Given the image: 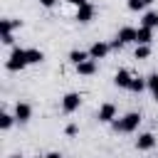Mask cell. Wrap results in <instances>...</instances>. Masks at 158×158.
<instances>
[{
  "label": "cell",
  "instance_id": "6da1fadb",
  "mask_svg": "<svg viewBox=\"0 0 158 158\" xmlns=\"http://www.w3.org/2000/svg\"><path fill=\"white\" fill-rule=\"evenodd\" d=\"M138 123H141V114H138V111H131V114H126L123 118H116V121H114V128L121 131V133H131V131L138 128Z\"/></svg>",
  "mask_w": 158,
  "mask_h": 158
},
{
  "label": "cell",
  "instance_id": "7a4b0ae2",
  "mask_svg": "<svg viewBox=\"0 0 158 158\" xmlns=\"http://www.w3.org/2000/svg\"><path fill=\"white\" fill-rule=\"evenodd\" d=\"M30 62H27V49H22V47H12V52H10V59H7V69L10 72H20V69H25Z\"/></svg>",
  "mask_w": 158,
  "mask_h": 158
},
{
  "label": "cell",
  "instance_id": "3957f363",
  "mask_svg": "<svg viewBox=\"0 0 158 158\" xmlns=\"http://www.w3.org/2000/svg\"><path fill=\"white\" fill-rule=\"evenodd\" d=\"M79 106H81V96H79L77 91L64 94V99H62V111H64V114H74Z\"/></svg>",
  "mask_w": 158,
  "mask_h": 158
},
{
  "label": "cell",
  "instance_id": "277c9868",
  "mask_svg": "<svg viewBox=\"0 0 158 158\" xmlns=\"http://www.w3.org/2000/svg\"><path fill=\"white\" fill-rule=\"evenodd\" d=\"M96 118H99L101 123H114V121H116V106H114V104H109V101H106V104H101V106H99Z\"/></svg>",
  "mask_w": 158,
  "mask_h": 158
},
{
  "label": "cell",
  "instance_id": "5b68a950",
  "mask_svg": "<svg viewBox=\"0 0 158 158\" xmlns=\"http://www.w3.org/2000/svg\"><path fill=\"white\" fill-rule=\"evenodd\" d=\"M94 12H96V10H94V5H91V2H84L81 7H77V15H74V20H77V22H81V25H84V22H91Z\"/></svg>",
  "mask_w": 158,
  "mask_h": 158
},
{
  "label": "cell",
  "instance_id": "8992f818",
  "mask_svg": "<svg viewBox=\"0 0 158 158\" xmlns=\"http://www.w3.org/2000/svg\"><path fill=\"white\" fill-rule=\"evenodd\" d=\"M15 118H17L20 123H27V121L32 118V106L25 104V101H17V106H15Z\"/></svg>",
  "mask_w": 158,
  "mask_h": 158
},
{
  "label": "cell",
  "instance_id": "52a82bcc",
  "mask_svg": "<svg viewBox=\"0 0 158 158\" xmlns=\"http://www.w3.org/2000/svg\"><path fill=\"white\" fill-rule=\"evenodd\" d=\"M156 146V136L151 133V131H146V133H141L138 138H136V148L138 151H151Z\"/></svg>",
  "mask_w": 158,
  "mask_h": 158
},
{
  "label": "cell",
  "instance_id": "ba28073f",
  "mask_svg": "<svg viewBox=\"0 0 158 158\" xmlns=\"http://www.w3.org/2000/svg\"><path fill=\"white\" fill-rule=\"evenodd\" d=\"M109 49H111V44H106V42H94L91 49H89V57H91V59H104V57L109 54Z\"/></svg>",
  "mask_w": 158,
  "mask_h": 158
},
{
  "label": "cell",
  "instance_id": "9c48e42d",
  "mask_svg": "<svg viewBox=\"0 0 158 158\" xmlns=\"http://www.w3.org/2000/svg\"><path fill=\"white\" fill-rule=\"evenodd\" d=\"M116 42H118V44L136 42V27H121V30H118V35H116Z\"/></svg>",
  "mask_w": 158,
  "mask_h": 158
},
{
  "label": "cell",
  "instance_id": "30bf717a",
  "mask_svg": "<svg viewBox=\"0 0 158 158\" xmlns=\"http://www.w3.org/2000/svg\"><path fill=\"white\" fill-rule=\"evenodd\" d=\"M131 79H133V77H131V72H128V69H118V72H116V77H114V84H116V86H121V89H128V86H131Z\"/></svg>",
  "mask_w": 158,
  "mask_h": 158
},
{
  "label": "cell",
  "instance_id": "8fae6325",
  "mask_svg": "<svg viewBox=\"0 0 158 158\" xmlns=\"http://www.w3.org/2000/svg\"><path fill=\"white\" fill-rule=\"evenodd\" d=\"M151 42H153V30L138 27L136 30V44H151Z\"/></svg>",
  "mask_w": 158,
  "mask_h": 158
},
{
  "label": "cell",
  "instance_id": "7c38bea8",
  "mask_svg": "<svg viewBox=\"0 0 158 158\" xmlns=\"http://www.w3.org/2000/svg\"><path fill=\"white\" fill-rule=\"evenodd\" d=\"M141 27H148V30H156V27H158V12H156V10H151V12H146V15H143V20H141Z\"/></svg>",
  "mask_w": 158,
  "mask_h": 158
},
{
  "label": "cell",
  "instance_id": "4fadbf2b",
  "mask_svg": "<svg viewBox=\"0 0 158 158\" xmlns=\"http://www.w3.org/2000/svg\"><path fill=\"white\" fill-rule=\"evenodd\" d=\"M77 72H79V74H84V77L94 74V72H96V59H86V62L77 64Z\"/></svg>",
  "mask_w": 158,
  "mask_h": 158
},
{
  "label": "cell",
  "instance_id": "5bb4252c",
  "mask_svg": "<svg viewBox=\"0 0 158 158\" xmlns=\"http://www.w3.org/2000/svg\"><path fill=\"white\" fill-rule=\"evenodd\" d=\"M15 27H22V20H0V32L10 35Z\"/></svg>",
  "mask_w": 158,
  "mask_h": 158
},
{
  "label": "cell",
  "instance_id": "9a60e30c",
  "mask_svg": "<svg viewBox=\"0 0 158 158\" xmlns=\"http://www.w3.org/2000/svg\"><path fill=\"white\" fill-rule=\"evenodd\" d=\"M69 59H72L74 64H81V62H86V59H91V57H89V52H84V49H72V52H69Z\"/></svg>",
  "mask_w": 158,
  "mask_h": 158
},
{
  "label": "cell",
  "instance_id": "2e32d148",
  "mask_svg": "<svg viewBox=\"0 0 158 158\" xmlns=\"http://www.w3.org/2000/svg\"><path fill=\"white\" fill-rule=\"evenodd\" d=\"M44 59V52L42 49H27V62L30 64H40Z\"/></svg>",
  "mask_w": 158,
  "mask_h": 158
},
{
  "label": "cell",
  "instance_id": "e0dca14e",
  "mask_svg": "<svg viewBox=\"0 0 158 158\" xmlns=\"http://www.w3.org/2000/svg\"><path fill=\"white\" fill-rule=\"evenodd\" d=\"M146 86H148V81H146V79H141V77H133V79H131V86H128V89H131V91H138V94H141V91H143Z\"/></svg>",
  "mask_w": 158,
  "mask_h": 158
},
{
  "label": "cell",
  "instance_id": "ac0fdd59",
  "mask_svg": "<svg viewBox=\"0 0 158 158\" xmlns=\"http://www.w3.org/2000/svg\"><path fill=\"white\" fill-rule=\"evenodd\" d=\"M151 57V44H138L136 47V59H148Z\"/></svg>",
  "mask_w": 158,
  "mask_h": 158
},
{
  "label": "cell",
  "instance_id": "d6986e66",
  "mask_svg": "<svg viewBox=\"0 0 158 158\" xmlns=\"http://www.w3.org/2000/svg\"><path fill=\"white\" fill-rule=\"evenodd\" d=\"M15 121H17V118H15V116H10V114H5V111L0 114V126H2V131H7Z\"/></svg>",
  "mask_w": 158,
  "mask_h": 158
},
{
  "label": "cell",
  "instance_id": "ffe728a7",
  "mask_svg": "<svg viewBox=\"0 0 158 158\" xmlns=\"http://www.w3.org/2000/svg\"><path fill=\"white\" fill-rule=\"evenodd\" d=\"M126 5H128V10H133V12H138V10H143V7H146V2H143V0H128Z\"/></svg>",
  "mask_w": 158,
  "mask_h": 158
},
{
  "label": "cell",
  "instance_id": "44dd1931",
  "mask_svg": "<svg viewBox=\"0 0 158 158\" xmlns=\"http://www.w3.org/2000/svg\"><path fill=\"white\" fill-rule=\"evenodd\" d=\"M77 131H79V128H77L74 123H69V126L64 128V133H67V136H77Z\"/></svg>",
  "mask_w": 158,
  "mask_h": 158
},
{
  "label": "cell",
  "instance_id": "7402d4cb",
  "mask_svg": "<svg viewBox=\"0 0 158 158\" xmlns=\"http://www.w3.org/2000/svg\"><path fill=\"white\" fill-rule=\"evenodd\" d=\"M15 42V37H12V32L10 35H2V44H12Z\"/></svg>",
  "mask_w": 158,
  "mask_h": 158
},
{
  "label": "cell",
  "instance_id": "603a6c76",
  "mask_svg": "<svg viewBox=\"0 0 158 158\" xmlns=\"http://www.w3.org/2000/svg\"><path fill=\"white\" fill-rule=\"evenodd\" d=\"M64 2H69V5H74V7H81V5L89 2V0H64Z\"/></svg>",
  "mask_w": 158,
  "mask_h": 158
},
{
  "label": "cell",
  "instance_id": "cb8c5ba5",
  "mask_svg": "<svg viewBox=\"0 0 158 158\" xmlns=\"http://www.w3.org/2000/svg\"><path fill=\"white\" fill-rule=\"evenodd\" d=\"M57 0H40V5H44V7H52Z\"/></svg>",
  "mask_w": 158,
  "mask_h": 158
},
{
  "label": "cell",
  "instance_id": "d4e9b609",
  "mask_svg": "<svg viewBox=\"0 0 158 158\" xmlns=\"http://www.w3.org/2000/svg\"><path fill=\"white\" fill-rule=\"evenodd\" d=\"M44 158H62V153H57V151H52V153H47Z\"/></svg>",
  "mask_w": 158,
  "mask_h": 158
},
{
  "label": "cell",
  "instance_id": "484cf974",
  "mask_svg": "<svg viewBox=\"0 0 158 158\" xmlns=\"http://www.w3.org/2000/svg\"><path fill=\"white\" fill-rule=\"evenodd\" d=\"M151 94H153V99L158 101V86H156V89H151Z\"/></svg>",
  "mask_w": 158,
  "mask_h": 158
},
{
  "label": "cell",
  "instance_id": "4316f807",
  "mask_svg": "<svg viewBox=\"0 0 158 158\" xmlns=\"http://www.w3.org/2000/svg\"><path fill=\"white\" fill-rule=\"evenodd\" d=\"M143 2H146V5H151V2H153V0H143Z\"/></svg>",
  "mask_w": 158,
  "mask_h": 158
},
{
  "label": "cell",
  "instance_id": "83f0119b",
  "mask_svg": "<svg viewBox=\"0 0 158 158\" xmlns=\"http://www.w3.org/2000/svg\"><path fill=\"white\" fill-rule=\"evenodd\" d=\"M10 158H22V156H10Z\"/></svg>",
  "mask_w": 158,
  "mask_h": 158
},
{
  "label": "cell",
  "instance_id": "f1b7e54d",
  "mask_svg": "<svg viewBox=\"0 0 158 158\" xmlns=\"http://www.w3.org/2000/svg\"><path fill=\"white\" fill-rule=\"evenodd\" d=\"M37 158H44V156H37Z\"/></svg>",
  "mask_w": 158,
  "mask_h": 158
}]
</instances>
